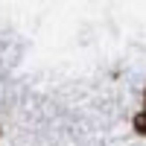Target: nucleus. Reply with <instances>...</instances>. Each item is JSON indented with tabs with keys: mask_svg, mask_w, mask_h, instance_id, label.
<instances>
[{
	"mask_svg": "<svg viewBox=\"0 0 146 146\" xmlns=\"http://www.w3.org/2000/svg\"><path fill=\"white\" fill-rule=\"evenodd\" d=\"M135 131H137V135H146V111H140L135 117Z\"/></svg>",
	"mask_w": 146,
	"mask_h": 146,
	"instance_id": "1",
	"label": "nucleus"
}]
</instances>
